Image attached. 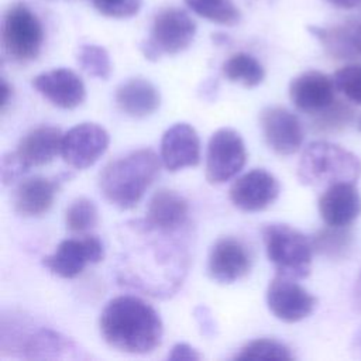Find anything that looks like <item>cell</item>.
Here are the masks:
<instances>
[{
    "mask_svg": "<svg viewBox=\"0 0 361 361\" xmlns=\"http://www.w3.org/2000/svg\"><path fill=\"white\" fill-rule=\"evenodd\" d=\"M360 130H361V120H360Z\"/></svg>",
    "mask_w": 361,
    "mask_h": 361,
    "instance_id": "cell-40",
    "label": "cell"
},
{
    "mask_svg": "<svg viewBox=\"0 0 361 361\" xmlns=\"http://www.w3.org/2000/svg\"><path fill=\"white\" fill-rule=\"evenodd\" d=\"M353 305L357 312L361 313V271L355 279L354 289H353Z\"/></svg>",
    "mask_w": 361,
    "mask_h": 361,
    "instance_id": "cell-36",
    "label": "cell"
},
{
    "mask_svg": "<svg viewBox=\"0 0 361 361\" xmlns=\"http://www.w3.org/2000/svg\"><path fill=\"white\" fill-rule=\"evenodd\" d=\"M59 189V179L32 176L18 183L14 192V209L20 216L37 217L47 213Z\"/></svg>",
    "mask_w": 361,
    "mask_h": 361,
    "instance_id": "cell-22",
    "label": "cell"
},
{
    "mask_svg": "<svg viewBox=\"0 0 361 361\" xmlns=\"http://www.w3.org/2000/svg\"><path fill=\"white\" fill-rule=\"evenodd\" d=\"M247 151L241 135L233 128H219L213 133L206 152V179L220 185L234 178L244 166Z\"/></svg>",
    "mask_w": 361,
    "mask_h": 361,
    "instance_id": "cell-7",
    "label": "cell"
},
{
    "mask_svg": "<svg viewBox=\"0 0 361 361\" xmlns=\"http://www.w3.org/2000/svg\"><path fill=\"white\" fill-rule=\"evenodd\" d=\"M159 158L152 149L142 148L109 162L99 175L104 199L124 210L134 207L157 179Z\"/></svg>",
    "mask_w": 361,
    "mask_h": 361,
    "instance_id": "cell-2",
    "label": "cell"
},
{
    "mask_svg": "<svg viewBox=\"0 0 361 361\" xmlns=\"http://www.w3.org/2000/svg\"><path fill=\"white\" fill-rule=\"evenodd\" d=\"M361 176L360 158L329 141H313L302 152L298 164V179L302 185H333L337 182L355 183Z\"/></svg>",
    "mask_w": 361,
    "mask_h": 361,
    "instance_id": "cell-3",
    "label": "cell"
},
{
    "mask_svg": "<svg viewBox=\"0 0 361 361\" xmlns=\"http://www.w3.org/2000/svg\"><path fill=\"white\" fill-rule=\"evenodd\" d=\"M116 103L124 114L134 118H144L157 111L161 97L158 89L149 80L131 78L117 87Z\"/></svg>",
    "mask_w": 361,
    "mask_h": 361,
    "instance_id": "cell-23",
    "label": "cell"
},
{
    "mask_svg": "<svg viewBox=\"0 0 361 361\" xmlns=\"http://www.w3.org/2000/svg\"><path fill=\"white\" fill-rule=\"evenodd\" d=\"M32 86L44 99L61 109H75L86 97L83 80L68 68H58L37 75L32 79Z\"/></svg>",
    "mask_w": 361,
    "mask_h": 361,
    "instance_id": "cell-14",
    "label": "cell"
},
{
    "mask_svg": "<svg viewBox=\"0 0 361 361\" xmlns=\"http://www.w3.org/2000/svg\"><path fill=\"white\" fill-rule=\"evenodd\" d=\"M279 195L278 179L265 169H252L237 178L230 186L231 203L243 212H261Z\"/></svg>",
    "mask_w": 361,
    "mask_h": 361,
    "instance_id": "cell-13",
    "label": "cell"
},
{
    "mask_svg": "<svg viewBox=\"0 0 361 361\" xmlns=\"http://www.w3.org/2000/svg\"><path fill=\"white\" fill-rule=\"evenodd\" d=\"M251 267L245 245L231 237L219 238L209 254L207 272L219 283H233L244 278Z\"/></svg>",
    "mask_w": 361,
    "mask_h": 361,
    "instance_id": "cell-15",
    "label": "cell"
},
{
    "mask_svg": "<svg viewBox=\"0 0 361 361\" xmlns=\"http://www.w3.org/2000/svg\"><path fill=\"white\" fill-rule=\"evenodd\" d=\"M259 124L268 147L279 155L298 152L303 142V127L296 114L285 107L269 106L259 114Z\"/></svg>",
    "mask_w": 361,
    "mask_h": 361,
    "instance_id": "cell-12",
    "label": "cell"
},
{
    "mask_svg": "<svg viewBox=\"0 0 361 361\" xmlns=\"http://www.w3.org/2000/svg\"><path fill=\"white\" fill-rule=\"evenodd\" d=\"M324 1L333 7L344 8V10H350L361 4V0H324Z\"/></svg>",
    "mask_w": 361,
    "mask_h": 361,
    "instance_id": "cell-37",
    "label": "cell"
},
{
    "mask_svg": "<svg viewBox=\"0 0 361 361\" xmlns=\"http://www.w3.org/2000/svg\"><path fill=\"white\" fill-rule=\"evenodd\" d=\"M353 348H354V351H355L358 355H361V326L358 327V330H357L355 334H354V338H353Z\"/></svg>",
    "mask_w": 361,
    "mask_h": 361,
    "instance_id": "cell-39",
    "label": "cell"
},
{
    "mask_svg": "<svg viewBox=\"0 0 361 361\" xmlns=\"http://www.w3.org/2000/svg\"><path fill=\"white\" fill-rule=\"evenodd\" d=\"M90 1L102 16H106L110 18L134 17L142 6V0H90Z\"/></svg>",
    "mask_w": 361,
    "mask_h": 361,
    "instance_id": "cell-32",
    "label": "cell"
},
{
    "mask_svg": "<svg viewBox=\"0 0 361 361\" xmlns=\"http://www.w3.org/2000/svg\"><path fill=\"white\" fill-rule=\"evenodd\" d=\"M109 142L106 128L96 123H80L63 134L61 155L72 168L85 169L106 152Z\"/></svg>",
    "mask_w": 361,
    "mask_h": 361,
    "instance_id": "cell-11",
    "label": "cell"
},
{
    "mask_svg": "<svg viewBox=\"0 0 361 361\" xmlns=\"http://www.w3.org/2000/svg\"><path fill=\"white\" fill-rule=\"evenodd\" d=\"M200 357L202 355L197 353V350H195L193 347H190L186 343L175 344L172 347L171 353L168 354V360H171V361H180V360L196 361V360H200Z\"/></svg>",
    "mask_w": 361,
    "mask_h": 361,
    "instance_id": "cell-35",
    "label": "cell"
},
{
    "mask_svg": "<svg viewBox=\"0 0 361 361\" xmlns=\"http://www.w3.org/2000/svg\"><path fill=\"white\" fill-rule=\"evenodd\" d=\"M8 347L24 358H58L73 350V344L59 333L45 327L25 329V323L23 329L11 327L10 333L1 330V350Z\"/></svg>",
    "mask_w": 361,
    "mask_h": 361,
    "instance_id": "cell-8",
    "label": "cell"
},
{
    "mask_svg": "<svg viewBox=\"0 0 361 361\" xmlns=\"http://www.w3.org/2000/svg\"><path fill=\"white\" fill-rule=\"evenodd\" d=\"M268 259L276 274L303 279L310 274L313 247L307 237L289 224L272 223L262 228Z\"/></svg>",
    "mask_w": 361,
    "mask_h": 361,
    "instance_id": "cell-4",
    "label": "cell"
},
{
    "mask_svg": "<svg viewBox=\"0 0 361 361\" xmlns=\"http://www.w3.org/2000/svg\"><path fill=\"white\" fill-rule=\"evenodd\" d=\"M354 241L348 226H329L320 228L310 238L313 251L330 259H343L351 251Z\"/></svg>",
    "mask_w": 361,
    "mask_h": 361,
    "instance_id": "cell-24",
    "label": "cell"
},
{
    "mask_svg": "<svg viewBox=\"0 0 361 361\" xmlns=\"http://www.w3.org/2000/svg\"><path fill=\"white\" fill-rule=\"evenodd\" d=\"M307 31L336 59L361 58V21H345L330 27L309 25Z\"/></svg>",
    "mask_w": 361,
    "mask_h": 361,
    "instance_id": "cell-19",
    "label": "cell"
},
{
    "mask_svg": "<svg viewBox=\"0 0 361 361\" xmlns=\"http://www.w3.org/2000/svg\"><path fill=\"white\" fill-rule=\"evenodd\" d=\"M1 180L4 185H8L18 179L24 172H27L25 166L21 164L16 152L4 154L1 158Z\"/></svg>",
    "mask_w": 361,
    "mask_h": 361,
    "instance_id": "cell-33",
    "label": "cell"
},
{
    "mask_svg": "<svg viewBox=\"0 0 361 361\" xmlns=\"http://www.w3.org/2000/svg\"><path fill=\"white\" fill-rule=\"evenodd\" d=\"M267 303L276 319L296 323L313 313L317 299L293 278L276 274L268 285Z\"/></svg>",
    "mask_w": 361,
    "mask_h": 361,
    "instance_id": "cell-9",
    "label": "cell"
},
{
    "mask_svg": "<svg viewBox=\"0 0 361 361\" xmlns=\"http://www.w3.org/2000/svg\"><path fill=\"white\" fill-rule=\"evenodd\" d=\"M79 66L93 78L109 79L111 73V61L107 49L96 44H83L78 49Z\"/></svg>",
    "mask_w": 361,
    "mask_h": 361,
    "instance_id": "cell-28",
    "label": "cell"
},
{
    "mask_svg": "<svg viewBox=\"0 0 361 361\" xmlns=\"http://www.w3.org/2000/svg\"><path fill=\"white\" fill-rule=\"evenodd\" d=\"M195 319H196L203 336H206V337L214 336V333H216L214 319L206 306H197L195 309Z\"/></svg>",
    "mask_w": 361,
    "mask_h": 361,
    "instance_id": "cell-34",
    "label": "cell"
},
{
    "mask_svg": "<svg viewBox=\"0 0 361 361\" xmlns=\"http://www.w3.org/2000/svg\"><path fill=\"white\" fill-rule=\"evenodd\" d=\"M336 89L340 90L348 100L361 104V63H348L333 76Z\"/></svg>",
    "mask_w": 361,
    "mask_h": 361,
    "instance_id": "cell-31",
    "label": "cell"
},
{
    "mask_svg": "<svg viewBox=\"0 0 361 361\" xmlns=\"http://www.w3.org/2000/svg\"><path fill=\"white\" fill-rule=\"evenodd\" d=\"M235 360H292L290 350L272 338H257L247 343L235 355Z\"/></svg>",
    "mask_w": 361,
    "mask_h": 361,
    "instance_id": "cell-29",
    "label": "cell"
},
{
    "mask_svg": "<svg viewBox=\"0 0 361 361\" xmlns=\"http://www.w3.org/2000/svg\"><path fill=\"white\" fill-rule=\"evenodd\" d=\"M197 16L219 25H235L241 20V11L234 0H183Z\"/></svg>",
    "mask_w": 361,
    "mask_h": 361,
    "instance_id": "cell-26",
    "label": "cell"
},
{
    "mask_svg": "<svg viewBox=\"0 0 361 361\" xmlns=\"http://www.w3.org/2000/svg\"><path fill=\"white\" fill-rule=\"evenodd\" d=\"M354 120V110L343 100L334 99L327 107L313 114V128L317 133H337Z\"/></svg>",
    "mask_w": 361,
    "mask_h": 361,
    "instance_id": "cell-27",
    "label": "cell"
},
{
    "mask_svg": "<svg viewBox=\"0 0 361 361\" xmlns=\"http://www.w3.org/2000/svg\"><path fill=\"white\" fill-rule=\"evenodd\" d=\"M319 213L329 226H350L361 214V195L353 182H337L319 197Z\"/></svg>",
    "mask_w": 361,
    "mask_h": 361,
    "instance_id": "cell-18",
    "label": "cell"
},
{
    "mask_svg": "<svg viewBox=\"0 0 361 361\" xmlns=\"http://www.w3.org/2000/svg\"><path fill=\"white\" fill-rule=\"evenodd\" d=\"M1 93H3V96H1V111H4L8 102H10V94H11V86L6 82L4 78L1 79Z\"/></svg>",
    "mask_w": 361,
    "mask_h": 361,
    "instance_id": "cell-38",
    "label": "cell"
},
{
    "mask_svg": "<svg viewBox=\"0 0 361 361\" xmlns=\"http://www.w3.org/2000/svg\"><path fill=\"white\" fill-rule=\"evenodd\" d=\"M223 75L230 82H238L245 87H255L264 80L265 69L252 55L237 52L223 63Z\"/></svg>",
    "mask_w": 361,
    "mask_h": 361,
    "instance_id": "cell-25",
    "label": "cell"
},
{
    "mask_svg": "<svg viewBox=\"0 0 361 361\" xmlns=\"http://www.w3.org/2000/svg\"><path fill=\"white\" fill-rule=\"evenodd\" d=\"M188 213L189 206L182 195L171 189H159L148 202L145 226L155 231L171 233L183 226Z\"/></svg>",
    "mask_w": 361,
    "mask_h": 361,
    "instance_id": "cell-20",
    "label": "cell"
},
{
    "mask_svg": "<svg viewBox=\"0 0 361 361\" xmlns=\"http://www.w3.org/2000/svg\"><path fill=\"white\" fill-rule=\"evenodd\" d=\"M99 327L103 340L110 347L130 354L154 351L161 344L164 334L158 312L131 295L109 300L100 313Z\"/></svg>",
    "mask_w": 361,
    "mask_h": 361,
    "instance_id": "cell-1",
    "label": "cell"
},
{
    "mask_svg": "<svg viewBox=\"0 0 361 361\" xmlns=\"http://www.w3.org/2000/svg\"><path fill=\"white\" fill-rule=\"evenodd\" d=\"M63 134L52 126H41L28 131L14 151L28 171L31 166H41L51 162L62 147Z\"/></svg>",
    "mask_w": 361,
    "mask_h": 361,
    "instance_id": "cell-21",
    "label": "cell"
},
{
    "mask_svg": "<svg viewBox=\"0 0 361 361\" xmlns=\"http://www.w3.org/2000/svg\"><path fill=\"white\" fill-rule=\"evenodd\" d=\"M97 207L94 202L87 197L75 199L65 213L66 228L73 233H82L96 226L97 223Z\"/></svg>",
    "mask_w": 361,
    "mask_h": 361,
    "instance_id": "cell-30",
    "label": "cell"
},
{
    "mask_svg": "<svg viewBox=\"0 0 361 361\" xmlns=\"http://www.w3.org/2000/svg\"><path fill=\"white\" fill-rule=\"evenodd\" d=\"M196 35V24L182 8L161 10L151 27L149 37L141 42L140 49L148 61H158L162 55H176L185 51Z\"/></svg>",
    "mask_w": 361,
    "mask_h": 361,
    "instance_id": "cell-6",
    "label": "cell"
},
{
    "mask_svg": "<svg viewBox=\"0 0 361 361\" xmlns=\"http://www.w3.org/2000/svg\"><path fill=\"white\" fill-rule=\"evenodd\" d=\"M44 44L39 17L24 3H13L1 21V45L7 56L17 62L35 59Z\"/></svg>",
    "mask_w": 361,
    "mask_h": 361,
    "instance_id": "cell-5",
    "label": "cell"
},
{
    "mask_svg": "<svg viewBox=\"0 0 361 361\" xmlns=\"http://www.w3.org/2000/svg\"><path fill=\"white\" fill-rule=\"evenodd\" d=\"M333 78L319 71H306L292 79L289 97L296 109L314 114L327 107L336 97Z\"/></svg>",
    "mask_w": 361,
    "mask_h": 361,
    "instance_id": "cell-17",
    "label": "cell"
},
{
    "mask_svg": "<svg viewBox=\"0 0 361 361\" xmlns=\"http://www.w3.org/2000/svg\"><path fill=\"white\" fill-rule=\"evenodd\" d=\"M161 161L171 172L199 164L200 140L190 124L176 123L164 133L161 140Z\"/></svg>",
    "mask_w": 361,
    "mask_h": 361,
    "instance_id": "cell-16",
    "label": "cell"
},
{
    "mask_svg": "<svg viewBox=\"0 0 361 361\" xmlns=\"http://www.w3.org/2000/svg\"><path fill=\"white\" fill-rule=\"evenodd\" d=\"M104 257L102 241L96 235L83 238H66L56 250L44 258V265L55 275L72 279L82 274L87 264H97Z\"/></svg>",
    "mask_w": 361,
    "mask_h": 361,
    "instance_id": "cell-10",
    "label": "cell"
}]
</instances>
